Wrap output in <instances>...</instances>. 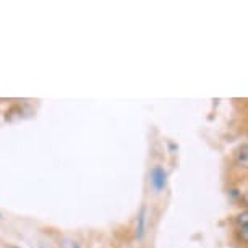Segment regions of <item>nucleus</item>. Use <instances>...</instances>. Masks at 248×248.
<instances>
[{"instance_id": "423d86ee", "label": "nucleus", "mask_w": 248, "mask_h": 248, "mask_svg": "<svg viewBox=\"0 0 248 248\" xmlns=\"http://www.w3.org/2000/svg\"><path fill=\"white\" fill-rule=\"evenodd\" d=\"M63 247L65 248H81L78 242H72V240H63Z\"/></svg>"}, {"instance_id": "7ed1b4c3", "label": "nucleus", "mask_w": 248, "mask_h": 248, "mask_svg": "<svg viewBox=\"0 0 248 248\" xmlns=\"http://www.w3.org/2000/svg\"><path fill=\"white\" fill-rule=\"evenodd\" d=\"M146 229H148V208L146 204H141L137 214V222H135V238L138 242H141L144 235H146Z\"/></svg>"}, {"instance_id": "20e7f679", "label": "nucleus", "mask_w": 248, "mask_h": 248, "mask_svg": "<svg viewBox=\"0 0 248 248\" xmlns=\"http://www.w3.org/2000/svg\"><path fill=\"white\" fill-rule=\"evenodd\" d=\"M233 238L238 245H242L243 248H248V226L242 227H233Z\"/></svg>"}, {"instance_id": "f03ea898", "label": "nucleus", "mask_w": 248, "mask_h": 248, "mask_svg": "<svg viewBox=\"0 0 248 248\" xmlns=\"http://www.w3.org/2000/svg\"><path fill=\"white\" fill-rule=\"evenodd\" d=\"M232 169L238 174H248V141L242 143L237 149H233L232 159Z\"/></svg>"}, {"instance_id": "f257e3e1", "label": "nucleus", "mask_w": 248, "mask_h": 248, "mask_svg": "<svg viewBox=\"0 0 248 248\" xmlns=\"http://www.w3.org/2000/svg\"><path fill=\"white\" fill-rule=\"evenodd\" d=\"M167 184H169V174H167L166 167L161 164H154L149 170V186L156 195H161L166 191Z\"/></svg>"}, {"instance_id": "0eeeda50", "label": "nucleus", "mask_w": 248, "mask_h": 248, "mask_svg": "<svg viewBox=\"0 0 248 248\" xmlns=\"http://www.w3.org/2000/svg\"><path fill=\"white\" fill-rule=\"evenodd\" d=\"M0 219H2V213H0Z\"/></svg>"}, {"instance_id": "39448f33", "label": "nucleus", "mask_w": 248, "mask_h": 248, "mask_svg": "<svg viewBox=\"0 0 248 248\" xmlns=\"http://www.w3.org/2000/svg\"><path fill=\"white\" fill-rule=\"evenodd\" d=\"M233 227H242V226H248V209H243L233 217Z\"/></svg>"}, {"instance_id": "6e6552de", "label": "nucleus", "mask_w": 248, "mask_h": 248, "mask_svg": "<svg viewBox=\"0 0 248 248\" xmlns=\"http://www.w3.org/2000/svg\"><path fill=\"white\" fill-rule=\"evenodd\" d=\"M12 248H20V247H12Z\"/></svg>"}]
</instances>
